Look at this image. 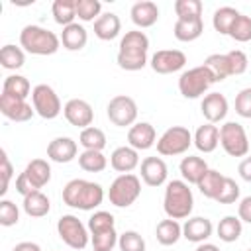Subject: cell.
I'll use <instances>...</instances> for the list:
<instances>
[{"mask_svg": "<svg viewBox=\"0 0 251 251\" xmlns=\"http://www.w3.org/2000/svg\"><path fill=\"white\" fill-rule=\"evenodd\" d=\"M147 53H149V37L139 29L126 31L118 47V57H116L118 67L131 73L141 71L147 65Z\"/></svg>", "mask_w": 251, "mask_h": 251, "instance_id": "6da1fadb", "label": "cell"}, {"mask_svg": "<svg viewBox=\"0 0 251 251\" xmlns=\"http://www.w3.org/2000/svg\"><path fill=\"white\" fill-rule=\"evenodd\" d=\"M104 200V188L98 182L84 180V178H73L63 188V202L71 208L90 212L98 208Z\"/></svg>", "mask_w": 251, "mask_h": 251, "instance_id": "7a4b0ae2", "label": "cell"}, {"mask_svg": "<svg viewBox=\"0 0 251 251\" xmlns=\"http://www.w3.org/2000/svg\"><path fill=\"white\" fill-rule=\"evenodd\" d=\"M194 208V196L190 184L184 180H169L165 186L163 196V210L171 220H184L190 218Z\"/></svg>", "mask_w": 251, "mask_h": 251, "instance_id": "3957f363", "label": "cell"}, {"mask_svg": "<svg viewBox=\"0 0 251 251\" xmlns=\"http://www.w3.org/2000/svg\"><path fill=\"white\" fill-rule=\"evenodd\" d=\"M20 47L31 55L45 57L59 51L61 37L47 27L29 24V25H24V29L20 31Z\"/></svg>", "mask_w": 251, "mask_h": 251, "instance_id": "277c9868", "label": "cell"}, {"mask_svg": "<svg viewBox=\"0 0 251 251\" xmlns=\"http://www.w3.org/2000/svg\"><path fill=\"white\" fill-rule=\"evenodd\" d=\"M141 194V180L133 173L120 175L112 180L108 188V200L116 208H127L131 206Z\"/></svg>", "mask_w": 251, "mask_h": 251, "instance_id": "5b68a950", "label": "cell"}, {"mask_svg": "<svg viewBox=\"0 0 251 251\" xmlns=\"http://www.w3.org/2000/svg\"><path fill=\"white\" fill-rule=\"evenodd\" d=\"M214 82L216 80H214L210 69L204 67V65H198V67H192V69L184 71L178 76V92L184 98L194 100V98H200Z\"/></svg>", "mask_w": 251, "mask_h": 251, "instance_id": "8992f818", "label": "cell"}, {"mask_svg": "<svg viewBox=\"0 0 251 251\" xmlns=\"http://www.w3.org/2000/svg\"><path fill=\"white\" fill-rule=\"evenodd\" d=\"M57 233L65 245H69L71 249H76V251L84 249L90 241L88 227L73 214H65L57 220Z\"/></svg>", "mask_w": 251, "mask_h": 251, "instance_id": "52a82bcc", "label": "cell"}, {"mask_svg": "<svg viewBox=\"0 0 251 251\" xmlns=\"http://www.w3.org/2000/svg\"><path fill=\"white\" fill-rule=\"evenodd\" d=\"M192 145V133L184 126H173L157 139V153L163 157H175L188 151Z\"/></svg>", "mask_w": 251, "mask_h": 251, "instance_id": "ba28073f", "label": "cell"}, {"mask_svg": "<svg viewBox=\"0 0 251 251\" xmlns=\"http://www.w3.org/2000/svg\"><path fill=\"white\" fill-rule=\"evenodd\" d=\"M220 145L229 157H247L249 139L245 127L237 122H226L220 127Z\"/></svg>", "mask_w": 251, "mask_h": 251, "instance_id": "9c48e42d", "label": "cell"}, {"mask_svg": "<svg viewBox=\"0 0 251 251\" xmlns=\"http://www.w3.org/2000/svg\"><path fill=\"white\" fill-rule=\"evenodd\" d=\"M31 106H33L35 114L41 116L43 120H55L63 110L57 92L49 84L33 86V90H31Z\"/></svg>", "mask_w": 251, "mask_h": 251, "instance_id": "30bf717a", "label": "cell"}, {"mask_svg": "<svg viewBox=\"0 0 251 251\" xmlns=\"http://www.w3.org/2000/svg\"><path fill=\"white\" fill-rule=\"evenodd\" d=\"M106 116L118 127L133 126L137 120V104L131 96L118 94V96L110 98V102L106 106Z\"/></svg>", "mask_w": 251, "mask_h": 251, "instance_id": "8fae6325", "label": "cell"}, {"mask_svg": "<svg viewBox=\"0 0 251 251\" xmlns=\"http://www.w3.org/2000/svg\"><path fill=\"white\" fill-rule=\"evenodd\" d=\"M149 65L157 75H173L186 65V55L178 49H159L151 55Z\"/></svg>", "mask_w": 251, "mask_h": 251, "instance_id": "7c38bea8", "label": "cell"}, {"mask_svg": "<svg viewBox=\"0 0 251 251\" xmlns=\"http://www.w3.org/2000/svg\"><path fill=\"white\" fill-rule=\"evenodd\" d=\"M0 112L4 118L12 120V122H27L35 114L33 106L27 100L16 98L10 94H0Z\"/></svg>", "mask_w": 251, "mask_h": 251, "instance_id": "4fadbf2b", "label": "cell"}, {"mask_svg": "<svg viewBox=\"0 0 251 251\" xmlns=\"http://www.w3.org/2000/svg\"><path fill=\"white\" fill-rule=\"evenodd\" d=\"M63 116L65 120L71 124V126H76L80 129L92 126V120H94V112H92V106L82 100V98H71L65 106H63Z\"/></svg>", "mask_w": 251, "mask_h": 251, "instance_id": "5bb4252c", "label": "cell"}, {"mask_svg": "<svg viewBox=\"0 0 251 251\" xmlns=\"http://www.w3.org/2000/svg\"><path fill=\"white\" fill-rule=\"evenodd\" d=\"M200 110H202V116L206 118L208 124H220L222 120H226L229 104L222 92H210L202 98Z\"/></svg>", "mask_w": 251, "mask_h": 251, "instance_id": "9a60e30c", "label": "cell"}, {"mask_svg": "<svg viewBox=\"0 0 251 251\" xmlns=\"http://www.w3.org/2000/svg\"><path fill=\"white\" fill-rule=\"evenodd\" d=\"M139 173H141V180L153 188L165 184L167 176H169L167 163L161 157H145L139 165Z\"/></svg>", "mask_w": 251, "mask_h": 251, "instance_id": "2e32d148", "label": "cell"}, {"mask_svg": "<svg viewBox=\"0 0 251 251\" xmlns=\"http://www.w3.org/2000/svg\"><path fill=\"white\" fill-rule=\"evenodd\" d=\"M127 143L137 151L151 149L157 143V131L149 122H137L127 131Z\"/></svg>", "mask_w": 251, "mask_h": 251, "instance_id": "e0dca14e", "label": "cell"}, {"mask_svg": "<svg viewBox=\"0 0 251 251\" xmlns=\"http://www.w3.org/2000/svg\"><path fill=\"white\" fill-rule=\"evenodd\" d=\"M78 153V145L73 137H55L47 145V157L53 163H71Z\"/></svg>", "mask_w": 251, "mask_h": 251, "instance_id": "ac0fdd59", "label": "cell"}, {"mask_svg": "<svg viewBox=\"0 0 251 251\" xmlns=\"http://www.w3.org/2000/svg\"><path fill=\"white\" fill-rule=\"evenodd\" d=\"M214 231V226L208 218L204 216H194V218H188L184 224H182V237L192 241V243H206V239L212 235Z\"/></svg>", "mask_w": 251, "mask_h": 251, "instance_id": "d6986e66", "label": "cell"}, {"mask_svg": "<svg viewBox=\"0 0 251 251\" xmlns=\"http://www.w3.org/2000/svg\"><path fill=\"white\" fill-rule=\"evenodd\" d=\"M110 167L122 175L131 173L135 167H139V151L129 145L116 147L110 155Z\"/></svg>", "mask_w": 251, "mask_h": 251, "instance_id": "ffe728a7", "label": "cell"}, {"mask_svg": "<svg viewBox=\"0 0 251 251\" xmlns=\"http://www.w3.org/2000/svg\"><path fill=\"white\" fill-rule=\"evenodd\" d=\"M192 143L202 153H212L220 145V127L216 124H202L192 135Z\"/></svg>", "mask_w": 251, "mask_h": 251, "instance_id": "44dd1931", "label": "cell"}, {"mask_svg": "<svg viewBox=\"0 0 251 251\" xmlns=\"http://www.w3.org/2000/svg\"><path fill=\"white\" fill-rule=\"evenodd\" d=\"M129 16H131V22L137 25V27H151L157 24L159 20V6L151 0H141V2H135L129 10Z\"/></svg>", "mask_w": 251, "mask_h": 251, "instance_id": "7402d4cb", "label": "cell"}, {"mask_svg": "<svg viewBox=\"0 0 251 251\" xmlns=\"http://www.w3.org/2000/svg\"><path fill=\"white\" fill-rule=\"evenodd\" d=\"M25 178L35 190H41L51 180V165L45 159H31L24 169Z\"/></svg>", "mask_w": 251, "mask_h": 251, "instance_id": "603a6c76", "label": "cell"}, {"mask_svg": "<svg viewBox=\"0 0 251 251\" xmlns=\"http://www.w3.org/2000/svg\"><path fill=\"white\" fill-rule=\"evenodd\" d=\"M120 31H122V22H120L118 14H114V12H104L94 22V35L102 41L116 39L120 35Z\"/></svg>", "mask_w": 251, "mask_h": 251, "instance_id": "cb8c5ba5", "label": "cell"}, {"mask_svg": "<svg viewBox=\"0 0 251 251\" xmlns=\"http://www.w3.org/2000/svg\"><path fill=\"white\" fill-rule=\"evenodd\" d=\"M178 171H180V176L184 182L188 184H198L202 180V176L206 175L208 171V165L202 157H196V155H188V157H182L180 165H178Z\"/></svg>", "mask_w": 251, "mask_h": 251, "instance_id": "d4e9b609", "label": "cell"}, {"mask_svg": "<svg viewBox=\"0 0 251 251\" xmlns=\"http://www.w3.org/2000/svg\"><path fill=\"white\" fill-rule=\"evenodd\" d=\"M86 41H88V33L84 29V25L78 22L63 27V31H61V43L67 51H80V49H84Z\"/></svg>", "mask_w": 251, "mask_h": 251, "instance_id": "484cf974", "label": "cell"}, {"mask_svg": "<svg viewBox=\"0 0 251 251\" xmlns=\"http://www.w3.org/2000/svg\"><path fill=\"white\" fill-rule=\"evenodd\" d=\"M204 31V22L202 18H194V20H176L175 22V27H173V33L178 41L182 43H190L194 39H198Z\"/></svg>", "mask_w": 251, "mask_h": 251, "instance_id": "4316f807", "label": "cell"}, {"mask_svg": "<svg viewBox=\"0 0 251 251\" xmlns=\"http://www.w3.org/2000/svg\"><path fill=\"white\" fill-rule=\"evenodd\" d=\"M155 237L161 245L169 247V245H175L180 237H182V226L178 224V220H161L155 227Z\"/></svg>", "mask_w": 251, "mask_h": 251, "instance_id": "83f0119b", "label": "cell"}, {"mask_svg": "<svg viewBox=\"0 0 251 251\" xmlns=\"http://www.w3.org/2000/svg\"><path fill=\"white\" fill-rule=\"evenodd\" d=\"M22 208H24V212H25L29 218H43V216L49 214L51 202H49V198H47L41 190H37V192H31V194L24 196Z\"/></svg>", "mask_w": 251, "mask_h": 251, "instance_id": "f1b7e54d", "label": "cell"}, {"mask_svg": "<svg viewBox=\"0 0 251 251\" xmlns=\"http://www.w3.org/2000/svg\"><path fill=\"white\" fill-rule=\"evenodd\" d=\"M224 180H226V175H222L220 171H214V169H208L206 175L202 176V180L196 184L200 194L210 198V200H216L222 186H224Z\"/></svg>", "mask_w": 251, "mask_h": 251, "instance_id": "f546056e", "label": "cell"}, {"mask_svg": "<svg viewBox=\"0 0 251 251\" xmlns=\"http://www.w3.org/2000/svg\"><path fill=\"white\" fill-rule=\"evenodd\" d=\"M31 92V84L29 80L24 76V75H8L2 82V94H10V96H16V98H27Z\"/></svg>", "mask_w": 251, "mask_h": 251, "instance_id": "4dcf8cb0", "label": "cell"}, {"mask_svg": "<svg viewBox=\"0 0 251 251\" xmlns=\"http://www.w3.org/2000/svg\"><path fill=\"white\" fill-rule=\"evenodd\" d=\"M51 14H53V20L67 27L71 24H75V18H76V0H55L53 6H51Z\"/></svg>", "mask_w": 251, "mask_h": 251, "instance_id": "1f68e13d", "label": "cell"}, {"mask_svg": "<svg viewBox=\"0 0 251 251\" xmlns=\"http://www.w3.org/2000/svg\"><path fill=\"white\" fill-rule=\"evenodd\" d=\"M241 231H243V226H241V220H239L237 216H224V218L220 220L218 227H216L218 237H220L222 241H226V243L237 241L239 235H241Z\"/></svg>", "mask_w": 251, "mask_h": 251, "instance_id": "d6a6232c", "label": "cell"}, {"mask_svg": "<svg viewBox=\"0 0 251 251\" xmlns=\"http://www.w3.org/2000/svg\"><path fill=\"white\" fill-rule=\"evenodd\" d=\"M204 67L210 69V73H212L216 82H222L227 76H231V69H229V61H227L226 53H212V55H208L206 61H204Z\"/></svg>", "mask_w": 251, "mask_h": 251, "instance_id": "836d02e7", "label": "cell"}, {"mask_svg": "<svg viewBox=\"0 0 251 251\" xmlns=\"http://www.w3.org/2000/svg\"><path fill=\"white\" fill-rule=\"evenodd\" d=\"M78 143L84 147V151H102L106 147V133L100 127L88 126V127L80 129Z\"/></svg>", "mask_w": 251, "mask_h": 251, "instance_id": "e575fe53", "label": "cell"}, {"mask_svg": "<svg viewBox=\"0 0 251 251\" xmlns=\"http://www.w3.org/2000/svg\"><path fill=\"white\" fill-rule=\"evenodd\" d=\"M237 16H239V12H237L235 8H231V6H222V8H218V10L214 12V16H212V25H214V29H216L218 33L229 35V29H231L233 22L237 20Z\"/></svg>", "mask_w": 251, "mask_h": 251, "instance_id": "d590c367", "label": "cell"}, {"mask_svg": "<svg viewBox=\"0 0 251 251\" xmlns=\"http://www.w3.org/2000/svg\"><path fill=\"white\" fill-rule=\"evenodd\" d=\"M24 63H25V53L22 47L8 43L0 49V65L6 71H18L24 67Z\"/></svg>", "mask_w": 251, "mask_h": 251, "instance_id": "8d00e7d4", "label": "cell"}, {"mask_svg": "<svg viewBox=\"0 0 251 251\" xmlns=\"http://www.w3.org/2000/svg\"><path fill=\"white\" fill-rule=\"evenodd\" d=\"M78 167L86 173H102L108 167V159L102 151H82L78 155Z\"/></svg>", "mask_w": 251, "mask_h": 251, "instance_id": "74e56055", "label": "cell"}, {"mask_svg": "<svg viewBox=\"0 0 251 251\" xmlns=\"http://www.w3.org/2000/svg\"><path fill=\"white\" fill-rule=\"evenodd\" d=\"M118 237H120V235L116 233V227L90 233L92 249H94V251H112V249L118 245Z\"/></svg>", "mask_w": 251, "mask_h": 251, "instance_id": "f35d334b", "label": "cell"}, {"mask_svg": "<svg viewBox=\"0 0 251 251\" xmlns=\"http://www.w3.org/2000/svg\"><path fill=\"white\" fill-rule=\"evenodd\" d=\"M176 20H194L202 18V2L200 0H176L175 2Z\"/></svg>", "mask_w": 251, "mask_h": 251, "instance_id": "ab89813d", "label": "cell"}, {"mask_svg": "<svg viewBox=\"0 0 251 251\" xmlns=\"http://www.w3.org/2000/svg\"><path fill=\"white\" fill-rule=\"evenodd\" d=\"M102 14V4L98 0H76V18L80 22H96Z\"/></svg>", "mask_w": 251, "mask_h": 251, "instance_id": "60d3db41", "label": "cell"}, {"mask_svg": "<svg viewBox=\"0 0 251 251\" xmlns=\"http://www.w3.org/2000/svg\"><path fill=\"white\" fill-rule=\"evenodd\" d=\"M229 37L235 39L237 43H247V41H251V16L239 14L237 20L233 22L231 29H229Z\"/></svg>", "mask_w": 251, "mask_h": 251, "instance_id": "b9f144b4", "label": "cell"}, {"mask_svg": "<svg viewBox=\"0 0 251 251\" xmlns=\"http://www.w3.org/2000/svg\"><path fill=\"white\" fill-rule=\"evenodd\" d=\"M118 247H120V251H145V239L137 231L127 229V231L120 233Z\"/></svg>", "mask_w": 251, "mask_h": 251, "instance_id": "7bdbcfd3", "label": "cell"}, {"mask_svg": "<svg viewBox=\"0 0 251 251\" xmlns=\"http://www.w3.org/2000/svg\"><path fill=\"white\" fill-rule=\"evenodd\" d=\"M88 231L90 233H96V231H104V229H112L114 227V216L106 210H98L94 212L90 218H88V224H86Z\"/></svg>", "mask_w": 251, "mask_h": 251, "instance_id": "ee69618b", "label": "cell"}, {"mask_svg": "<svg viewBox=\"0 0 251 251\" xmlns=\"http://www.w3.org/2000/svg\"><path fill=\"white\" fill-rule=\"evenodd\" d=\"M239 190H241L239 184H237L233 178L226 176L224 186H222V190H220L216 202H218V204H235V202L239 200Z\"/></svg>", "mask_w": 251, "mask_h": 251, "instance_id": "f6af8a7d", "label": "cell"}, {"mask_svg": "<svg viewBox=\"0 0 251 251\" xmlns=\"http://www.w3.org/2000/svg\"><path fill=\"white\" fill-rule=\"evenodd\" d=\"M20 222V210L12 200H0V224L4 227L16 226Z\"/></svg>", "mask_w": 251, "mask_h": 251, "instance_id": "bcb514c9", "label": "cell"}, {"mask_svg": "<svg viewBox=\"0 0 251 251\" xmlns=\"http://www.w3.org/2000/svg\"><path fill=\"white\" fill-rule=\"evenodd\" d=\"M227 55V61H229V69H231V76H237V75H243L247 71V55L241 51V49H231L226 53Z\"/></svg>", "mask_w": 251, "mask_h": 251, "instance_id": "7dc6e473", "label": "cell"}, {"mask_svg": "<svg viewBox=\"0 0 251 251\" xmlns=\"http://www.w3.org/2000/svg\"><path fill=\"white\" fill-rule=\"evenodd\" d=\"M235 112L241 118H251V86L243 88L235 96Z\"/></svg>", "mask_w": 251, "mask_h": 251, "instance_id": "c3c4849f", "label": "cell"}, {"mask_svg": "<svg viewBox=\"0 0 251 251\" xmlns=\"http://www.w3.org/2000/svg\"><path fill=\"white\" fill-rule=\"evenodd\" d=\"M0 163H2V188H0V194L4 196L6 192H8V186H10V180H12V176H14V167H12V163H10V159H8V155H6V151L2 149L0 151Z\"/></svg>", "mask_w": 251, "mask_h": 251, "instance_id": "681fc988", "label": "cell"}, {"mask_svg": "<svg viewBox=\"0 0 251 251\" xmlns=\"http://www.w3.org/2000/svg\"><path fill=\"white\" fill-rule=\"evenodd\" d=\"M237 218L245 224H251V194L241 198L239 200V206H237Z\"/></svg>", "mask_w": 251, "mask_h": 251, "instance_id": "f907efd6", "label": "cell"}, {"mask_svg": "<svg viewBox=\"0 0 251 251\" xmlns=\"http://www.w3.org/2000/svg\"><path fill=\"white\" fill-rule=\"evenodd\" d=\"M16 192H18V194H22V196H27V194L37 192V190L29 184V180L25 178V175H24V173H20V175H18V178H16Z\"/></svg>", "mask_w": 251, "mask_h": 251, "instance_id": "816d5d0a", "label": "cell"}, {"mask_svg": "<svg viewBox=\"0 0 251 251\" xmlns=\"http://www.w3.org/2000/svg\"><path fill=\"white\" fill-rule=\"evenodd\" d=\"M237 173H239V176H241L245 182H251V157H245V159L239 163Z\"/></svg>", "mask_w": 251, "mask_h": 251, "instance_id": "f5cc1de1", "label": "cell"}, {"mask_svg": "<svg viewBox=\"0 0 251 251\" xmlns=\"http://www.w3.org/2000/svg\"><path fill=\"white\" fill-rule=\"evenodd\" d=\"M12 251H41V247L33 241H22V243H16Z\"/></svg>", "mask_w": 251, "mask_h": 251, "instance_id": "db71d44e", "label": "cell"}, {"mask_svg": "<svg viewBox=\"0 0 251 251\" xmlns=\"http://www.w3.org/2000/svg\"><path fill=\"white\" fill-rule=\"evenodd\" d=\"M194 251H220V247L214 245V243H200Z\"/></svg>", "mask_w": 251, "mask_h": 251, "instance_id": "11a10c76", "label": "cell"}, {"mask_svg": "<svg viewBox=\"0 0 251 251\" xmlns=\"http://www.w3.org/2000/svg\"><path fill=\"white\" fill-rule=\"evenodd\" d=\"M247 251H251V249H247Z\"/></svg>", "mask_w": 251, "mask_h": 251, "instance_id": "9f6ffc18", "label": "cell"}, {"mask_svg": "<svg viewBox=\"0 0 251 251\" xmlns=\"http://www.w3.org/2000/svg\"><path fill=\"white\" fill-rule=\"evenodd\" d=\"M92 251H94V249H92Z\"/></svg>", "mask_w": 251, "mask_h": 251, "instance_id": "6f0895ef", "label": "cell"}]
</instances>
